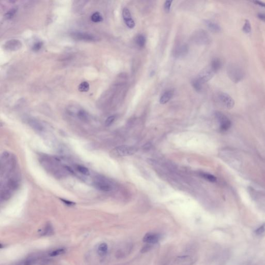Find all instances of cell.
Instances as JSON below:
<instances>
[{"mask_svg": "<svg viewBox=\"0 0 265 265\" xmlns=\"http://www.w3.org/2000/svg\"><path fill=\"white\" fill-rule=\"evenodd\" d=\"M228 74L231 80L235 83L241 82L244 76L242 69L234 64H232L228 67Z\"/></svg>", "mask_w": 265, "mask_h": 265, "instance_id": "1", "label": "cell"}, {"mask_svg": "<svg viewBox=\"0 0 265 265\" xmlns=\"http://www.w3.org/2000/svg\"><path fill=\"white\" fill-rule=\"evenodd\" d=\"M93 185L97 189L104 192L112 190V185L108 180L102 177H98L94 180Z\"/></svg>", "mask_w": 265, "mask_h": 265, "instance_id": "2", "label": "cell"}, {"mask_svg": "<svg viewBox=\"0 0 265 265\" xmlns=\"http://www.w3.org/2000/svg\"><path fill=\"white\" fill-rule=\"evenodd\" d=\"M137 151V148L134 147L123 145L117 147L112 150V152L115 155L118 157H124L132 155L135 153Z\"/></svg>", "mask_w": 265, "mask_h": 265, "instance_id": "3", "label": "cell"}, {"mask_svg": "<svg viewBox=\"0 0 265 265\" xmlns=\"http://www.w3.org/2000/svg\"><path fill=\"white\" fill-rule=\"evenodd\" d=\"M215 116L220 123V130L222 132H226L229 130L232 125L230 120L220 112H217L215 113Z\"/></svg>", "mask_w": 265, "mask_h": 265, "instance_id": "4", "label": "cell"}, {"mask_svg": "<svg viewBox=\"0 0 265 265\" xmlns=\"http://www.w3.org/2000/svg\"><path fill=\"white\" fill-rule=\"evenodd\" d=\"M215 73L214 71L210 66V67L205 68L202 71H200V72L198 76V78L202 82V83H204L209 81L214 76Z\"/></svg>", "mask_w": 265, "mask_h": 265, "instance_id": "5", "label": "cell"}, {"mask_svg": "<svg viewBox=\"0 0 265 265\" xmlns=\"http://www.w3.org/2000/svg\"><path fill=\"white\" fill-rule=\"evenodd\" d=\"M218 99L222 105L228 109L232 108L235 105V102L233 98L225 93H221L218 95Z\"/></svg>", "mask_w": 265, "mask_h": 265, "instance_id": "6", "label": "cell"}, {"mask_svg": "<svg viewBox=\"0 0 265 265\" xmlns=\"http://www.w3.org/2000/svg\"><path fill=\"white\" fill-rule=\"evenodd\" d=\"M193 39L198 44H206L209 41V36L204 31L198 30L193 35Z\"/></svg>", "mask_w": 265, "mask_h": 265, "instance_id": "7", "label": "cell"}, {"mask_svg": "<svg viewBox=\"0 0 265 265\" xmlns=\"http://www.w3.org/2000/svg\"><path fill=\"white\" fill-rule=\"evenodd\" d=\"M72 38L75 39L84 41H96L98 38L95 36L87 33H81V32H75L72 33Z\"/></svg>", "mask_w": 265, "mask_h": 265, "instance_id": "8", "label": "cell"}, {"mask_svg": "<svg viewBox=\"0 0 265 265\" xmlns=\"http://www.w3.org/2000/svg\"><path fill=\"white\" fill-rule=\"evenodd\" d=\"M160 234L153 232H149L143 237V241L147 244H154L158 242L160 240Z\"/></svg>", "mask_w": 265, "mask_h": 265, "instance_id": "9", "label": "cell"}, {"mask_svg": "<svg viewBox=\"0 0 265 265\" xmlns=\"http://www.w3.org/2000/svg\"><path fill=\"white\" fill-rule=\"evenodd\" d=\"M5 47L9 50H16L21 48V42L17 39H12L6 42Z\"/></svg>", "mask_w": 265, "mask_h": 265, "instance_id": "10", "label": "cell"}, {"mask_svg": "<svg viewBox=\"0 0 265 265\" xmlns=\"http://www.w3.org/2000/svg\"><path fill=\"white\" fill-rule=\"evenodd\" d=\"M188 51V47L185 44L178 46L174 50V54L176 57H182L187 54Z\"/></svg>", "mask_w": 265, "mask_h": 265, "instance_id": "11", "label": "cell"}, {"mask_svg": "<svg viewBox=\"0 0 265 265\" xmlns=\"http://www.w3.org/2000/svg\"><path fill=\"white\" fill-rule=\"evenodd\" d=\"M176 262L179 265H191L193 259L188 255L179 256L177 258Z\"/></svg>", "mask_w": 265, "mask_h": 265, "instance_id": "12", "label": "cell"}, {"mask_svg": "<svg viewBox=\"0 0 265 265\" xmlns=\"http://www.w3.org/2000/svg\"><path fill=\"white\" fill-rule=\"evenodd\" d=\"M205 24H206L207 27L210 30H211L212 32H215V33H218L220 32L221 31V27L218 24H217V23L214 22L210 20H205Z\"/></svg>", "mask_w": 265, "mask_h": 265, "instance_id": "13", "label": "cell"}, {"mask_svg": "<svg viewBox=\"0 0 265 265\" xmlns=\"http://www.w3.org/2000/svg\"><path fill=\"white\" fill-rule=\"evenodd\" d=\"M173 91L172 90L167 91L166 92H165L163 94V95H162V97H161V98L160 99V103L161 104H165L167 103L170 100V98H172V95H173Z\"/></svg>", "mask_w": 265, "mask_h": 265, "instance_id": "14", "label": "cell"}, {"mask_svg": "<svg viewBox=\"0 0 265 265\" xmlns=\"http://www.w3.org/2000/svg\"><path fill=\"white\" fill-rule=\"evenodd\" d=\"M108 247L107 243H102L98 246V253L99 256H104L107 253Z\"/></svg>", "mask_w": 265, "mask_h": 265, "instance_id": "15", "label": "cell"}, {"mask_svg": "<svg viewBox=\"0 0 265 265\" xmlns=\"http://www.w3.org/2000/svg\"><path fill=\"white\" fill-rule=\"evenodd\" d=\"M77 117L80 120L86 122L87 121L89 120V114L87 113V112L83 109H80L77 112Z\"/></svg>", "mask_w": 265, "mask_h": 265, "instance_id": "16", "label": "cell"}, {"mask_svg": "<svg viewBox=\"0 0 265 265\" xmlns=\"http://www.w3.org/2000/svg\"><path fill=\"white\" fill-rule=\"evenodd\" d=\"M222 63L220 60L218 59H214L212 61L211 63L210 67L214 71V72H217L220 69V68L221 67Z\"/></svg>", "mask_w": 265, "mask_h": 265, "instance_id": "17", "label": "cell"}, {"mask_svg": "<svg viewBox=\"0 0 265 265\" xmlns=\"http://www.w3.org/2000/svg\"><path fill=\"white\" fill-rule=\"evenodd\" d=\"M53 232V227L50 224H48L44 228L42 232H41L42 236H49L52 234Z\"/></svg>", "mask_w": 265, "mask_h": 265, "instance_id": "18", "label": "cell"}, {"mask_svg": "<svg viewBox=\"0 0 265 265\" xmlns=\"http://www.w3.org/2000/svg\"><path fill=\"white\" fill-rule=\"evenodd\" d=\"M136 42L139 47L143 48L146 42V39L142 35H139L136 38Z\"/></svg>", "mask_w": 265, "mask_h": 265, "instance_id": "19", "label": "cell"}, {"mask_svg": "<svg viewBox=\"0 0 265 265\" xmlns=\"http://www.w3.org/2000/svg\"><path fill=\"white\" fill-rule=\"evenodd\" d=\"M202 84L203 83H202V82H200L198 78L193 79V81L192 82V86L194 88L195 90L198 92H199L200 91H202Z\"/></svg>", "mask_w": 265, "mask_h": 265, "instance_id": "20", "label": "cell"}, {"mask_svg": "<svg viewBox=\"0 0 265 265\" xmlns=\"http://www.w3.org/2000/svg\"><path fill=\"white\" fill-rule=\"evenodd\" d=\"M91 20L94 22L97 23L102 21L103 18L99 12H95L91 16Z\"/></svg>", "mask_w": 265, "mask_h": 265, "instance_id": "21", "label": "cell"}, {"mask_svg": "<svg viewBox=\"0 0 265 265\" xmlns=\"http://www.w3.org/2000/svg\"><path fill=\"white\" fill-rule=\"evenodd\" d=\"M65 252V248H60L53 250L51 252H50L49 256L51 257H56V256H59L60 255L63 254Z\"/></svg>", "mask_w": 265, "mask_h": 265, "instance_id": "22", "label": "cell"}, {"mask_svg": "<svg viewBox=\"0 0 265 265\" xmlns=\"http://www.w3.org/2000/svg\"><path fill=\"white\" fill-rule=\"evenodd\" d=\"M29 123H30L31 126L35 130L38 131H42L43 129V127H42V125H41L39 122H37L36 121L32 120H31Z\"/></svg>", "mask_w": 265, "mask_h": 265, "instance_id": "23", "label": "cell"}, {"mask_svg": "<svg viewBox=\"0 0 265 265\" xmlns=\"http://www.w3.org/2000/svg\"><path fill=\"white\" fill-rule=\"evenodd\" d=\"M200 175L203 178H205V179L207 180L210 181V182H214L217 181V178L213 175H211L210 173H205V172H202L200 173Z\"/></svg>", "mask_w": 265, "mask_h": 265, "instance_id": "24", "label": "cell"}, {"mask_svg": "<svg viewBox=\"0 0 265 265\" xmlns=\"http://www.w3.org/2000/svg\"><path fill=\"white\" fill-rule=\"evenodd\" d=\"M90 89V85L88 82H83L81 83L78 87V90L80 92H87Z\"/></svg>", "mask_w": 265, "mask_h": 265, "instance_id": "25", "label": "cell"}, {"mask_svg": "<svg viewBox=\"0 0 265 265\" xmlns=\"http://www.w3.org/2000/svg\"><path fill=\"white\" fill-rule=\"evenodd\" d=\"M76 168L77 170L82 175L88 176L90 174V171L87 167L82 165H77Z\"/></svg>", "mask_w": 265, "mask_h": 265, "instance_id": "26", "label": "cell"}, {"mask_svg": "<svg viewBox=\"0 0 265 265\" xmlns=\"http://www.w3.org/2000/svg\"><path fill=\"white\" fill-rule=\"evenodd\" d=\"M242 30L243 32H245L247 34L251 33V23L248 20H246L244 25H243V27L242 28Z\"/></svg>", "mask_w": 265, "mask_h": 265, "instance_id": "27", "label": "cell"}, {"mask_svg": "<svg viewBox=\"0 0 265 265\" xmlns=\"http://www.w3.org/2000/svg\"><path fill=\"white\" fill-rule=\"evenodd\" d=\"M122 15H123L124 21L132 18L131 14L130 11L127 8H124L123 10V12H122Z\"/></svg>", "mask_w": 265, "mask_h": 265, "instance_id": "28", "label": "cell"}, {"mask_svg": "<svg viewBox=\"0 0 265 265\" xmlns=\"http://www.w3.org/2000/svg\"><path fill=\"white\" fill-rule=\"evenodd\" d=\"M255 232L258 236H261L264 234L265 232V223H264L262 225L258 228V229H256Z\"/></svg>", "mask_w": 265, "mask_h": 265, "instance_id": "29", "label": "cell"}, {"mask_svg": "<svg viewBox=\"0 0 265 265\" xmlns=\"http://www.w3.org/2000/svg\"><path fill=\"white\" fill-rule=\"evenodd\" d=\"M116 119V116H111L109 117L105 121V125L106 127H109L112 125V123L114 122Z\"/></svg>", "mask_w": 265, "mask_h": 265, "instance_id": "30", "label": "cell"}, {"mask_svg": "<svg viewBox=\"0 0 265 265\" xmlns=\"http://www.w3.org/2000/svg\"><path fill=\"white\" fill-rule=\"evenodd\" d=\"M124 22H125L126 25L130 29H132L135 26V23L134 20L132 19V18L124 20Z\"/></svg>", "mask_w": 265, "mask_h": 265, "instance_id": "31", "label": "cell"}, {"mask_svg": "<svg viewBox=\"0 0 265 265\" xmlns=\"http://www.w3.org/2000/svg\"><path fill=\"white\" fill-rule=\"evenodd\" d=\"M16 12V9L15 8L11 9L8 12H6L5 17L8 19H11V18H12V17L14 16V15L15 14Z\"/></svg>", "mask_w": 265, "mask_h": 265, "instance_id": "32", "label": "cell"}, {"mask_svg": "<svg viewBox=\"0 0 265 265\" xmlns=\"http://www.w3.org/2000/svg\"><path fill=\"white\" fill-rule=\"evenodd\" d=\"M152 248V244H147L146 245L143 246V247L142 248V250L140 251L141 253H145L148 252L149 251L151 250Z\"/></svg>", "mask_w": 265, "mask_h": 265, "instance_id": "33", "label": "cell"}, {"mask_svg": "<svg viewBox=\"0 0 265 265\" xmlns=\"http://www.w3.org/2000/svg\"><path fill=\"white\" fill-rule=\"evenodd\" d=\"M172 1H166L164 3V9L166 12H169L170 11V7L172 5Z\"/></svg>", "mask_w": 265, "mask_h": 265, "instance_id": "34", "label": "cell"}, {"mask_svg": "<svg viewBox=\"0 0 265 265\" xmlns=\"http://www.w3.org/2000/svg\"><path fill=\"white\" fill-rule=\"evenodd\" d=\"M42 42H38L33 45L32 47V50L33 51H38L42 48Z\"/></svg>", "mask_w": 265, "mask_h": 265, "instance_id": "35", "label": "cell"}, {"mask_svg": "<svg viewBox=\"0 0 265 265\" xmlns=\"http://www.w3.org/2000/svg\"><path fill=\"white\" fill-rule=\"evenodd\" d=\"M60 199L65 205L68 206H73L75 205V202L69 201V200H65V199Z\"/></svg>", "mask_w": 265, "mask_h": 265, "instance_id": "36", "label": "cell"}, {"mask_svg": "<svg viewBox=\"0 0 265 265\" xmlns=\"http://www.w3.org/2000/svg\"><path fill=\"white\" fill-rule=\"evenodd\" d=\"M254 3H255L256 4L258 5L259 6H262V8H265V3L263 2L259 1H255L253 2Z\"/></svg>", "mask_w": 265, "mask_h": 265, "instance_id": "37", "label": "cell"}, {"mask_svg": "<svg viewBox=\"0 0 265 265\" xmlns=\"http://www.w3.org/2000/svg\"><path fill=\"white\" fill-rule=\"evenodd\" d=\"M258 18H259L260 19L262 20V21H265V13H260V14H258Z\"/></svg>", "mask_w": 265, "mask_h": 265, "instance_id": "38", "label": "cell"}]
</instances>
